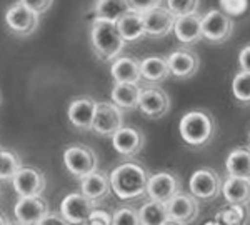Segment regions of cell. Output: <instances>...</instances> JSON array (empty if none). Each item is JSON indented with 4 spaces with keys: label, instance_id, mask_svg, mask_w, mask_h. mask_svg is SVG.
I'll list each match as a JSON object with an SVG mask.
<instances>
[{
    "label": "cell",
    "instance_id": "1",
    "mask_svg": "<svg viewBox=\"0 0 250 225\" xmlns=\"http://www.w3.org/2000/svg\"><path fill=\"white\" fill-rule=\"evenodd\" d=\"M147 168L140 165L139 162H124L117 165L110 174L112 192L120 200H139L147 195L148 185Z\"/></svg>",
    "mask_w": 250,
    "mask_h": 225
},
{
    "label": "cell",
    "instance_id": "2",
    "mask_svg": "<svg viewBox=\"0 0 250 225\" xmlns=\"http://www.w3.org/2000/svg\"><path fill=\"white\" fill-rule=\"evenodd\" d=\"M179 134L187 147L204 148L215 139L217 122L210 112L195 108V110L185 112L180 117Z\"/></svg>",
    "mask_w": 250,
    "mask_h": 225
},
{
    "label": "cell",
    "instance_id": "3",
    "mask_svg": "<svg viewBox=\"0 0 250 225\" xmlns=\"http://www.w3.org/2000/svg\"><path fill=\"white\" fill-rule=\"evenodd\" d=\"M90 45L97 59L102 62H112L122 55L127 42L120 35L117 22L94 17L90 27Z\"/></svg>",
    "mask_w": 250,
    "mask_h": 225
},
{
    "label": "cell",
    "instance_id": "4",
    "mask_svg": "<svg viewBox=\"0 0 250 225\" xmlns=\"http://www.w3.org/2000/svg\"><path fill=\"white\" fill-rule=\"evenodd\" d=\"M63 167L67 168L68 174H72L75 179H83L88 174L97 170L99 167V157L92 147L85 143H70L62 155Z\"/></svg>",
    "mask_w": 250,
    "mask_h": 225
},
{
    "label": "cell",
    "instance_id": "5",
    "mask_svg": "<svg viewBox=\"0 0 250 225\" xmlns=\"http://www.w3.org/2000/svg\"><path fill=\"white\" fill-rule=\"evenodd\" d=\"M233 17L225 14L222 9H212L202 17L204 40L213 45L225 43L233 34Z\"/></svg>",
    "mask_w": 250,
    "mask_h": 225
},
{
    "label": "cell",
    "instance_id": "6",
    "mask_svg": "<svg viewBox=\"0 0 250 225\" xmlns=\"http://www.w3.org/2000/svg\"><path fill=\"white\" fill-rule=\"evenodd\" d=\"M224 180L210 167H202L195 170L188 179V190L202 202H212L222 194Z\"/></svg>",
    "mask_w": 250,
    "mask_h": 225
},
{
    "label": "cell",
    "instance_id": "7",
    "mask_svg": "<svg viewBox=\"0 0 250 225\" xmlns=\"http://www.w3.org/2000/svg\"><path fill=\"white\" fill-rule=\"evenodd\" d=\"M39 15L37 12L19 2L12 3L5 12V25L12 34L17 37H29L39 27Z\"/></svg>",
    "mask_w": 250,
    "mask_h": 225
},
{
    "label": "cell",
    "instance_id": "8",
    "mask_svg": "<svg viewBox=\"0 0 250 225\" xmlns=\"http://www.w3.org/2000/svg\"><path fill=\"white\" fill-rule=\"evenodd\" d=\"M124 125V110L114 100L110 102H97V110L92 132L100 137H112Z\"/></svg>",
    "mask_w": 250,
    "mask_h": 225
},
{
    "label": "cell",
    "instance_id": "9",
    "mask_svg": "<svg viewBox=\"0 0 250 225\" xmlns=\"http://www.w3.org/2000/svg\"><path fill=\"white\" fill-rule=\"evenodd\" d=\"M95 210V202L82 192H74L63 197L60 202V214L68 224H88V219Z\"/></svg>",
    "mask_w": 250,
    "mask_h": 225
},
{
    "label": "cell",
    "instance_id": "10",
    "mask_svg": "<svg viewBox=\"0 0 250 225\" xmlns=\"http://www.w3.org/2000/svg\"><path fill=\"white\" fill-rule=\"evenodd\" d=\"M170 95L159 85H148L142 90V97L139 102V110L147 119L159 120L170 110Z\"/></svg>",
    "mask_w": 250,
    "mask_h": 225
},
{
    "label": "cell",
    "instance_id": "11",
    "mask_svg": "<svg viewBox=\"0 0 250 225\" xmlns=\"http://www.w3.org/2000/svg\"><path fill=\"white\" fill-rule=\"evenodd\" d=\"M172 224H192L199 219V199L192 192H179L167 202Z\"/></svg>",
    "mask_w": 250,
    "mask_h": 225
},
{
    "label": "cell",
    "instance_id": "12",
    "mask_svg": "<svg viewBox=\"0 0 250 225\" xmlns=\"http://www.w3.org/2000/svg\"><path fill=\"white\" fill-rule=\"evenodd\" d=\"M10 182L12 188L19 197L42 195L47 187L45 175L37 167H22Z\"/></svg>",
    "mask_w": 250,
    "mask_h": 225
},
{
    "label": "cell",
    "instance_id": "13",
    "mask_svg": "<svg viewBox=\"0 0 250 225\" xmlns=\"http://www.w3.org/2000/svg\"><path fill=\"white\" fill-rule=\"evenodd\" d=\"M48 214V202L42 195L20 197L14 205V217L19 224H42Z\"/></svg>",
    "mask_w": 250,
    "mask_h": 225
},
{
    "label": "cell",
    "instance_id": "14",
    "mask_svg": "<svg viewBox=\"0 0 250 225\" xmlns=\"http://www.w3.org/2000/svg\"><path fill=\"white\" fill-rule=\"evenodd\" d=\"M168 67H170L172 77L185 80L190 79L199 72L200 69V57L197 52L190 50V47H179L177 50H173L167 57Z\"/></svg>",
    "mask_w": 250,
    "mask_h": 225
},
{
    "label": "cell",
    "instance_id": "15",
    "mask_svg": "<svg viewBox=\"0 0 250 225\" xmlns=\"http://www.w3.org/2000/svg\"><path fill=\"white\" fill-rule=\"evenodd\" d=\"M112 147L122 157H137L145 145V135L140 128L122 125L110 137Z\"/></svg>",
    "mask_w": 250,
    "mask_h": 225
},
{
    "label": "cell",
    "instance_id": "16",
    "mask_svg": "<svg viewBox=\"0 0 250 225\" xmlns=\"http://www.w3.org/2000/svg\"><path fill=\"white\" fill-rule=\"evenodd\" d=\"M179 192H182V185H180L179 177L173 174V172L168 170L157 172V174H152L150 179H148L147 195L150 199L167 204Z\"/></svg>",
    "mask_w": 250,
    "mask_h": 225
},
{
    "label": "cell",
    "instance_id": "17",
    "mask_svg": "<svg viewBox=\"0 0 250 225\" xmlns=\"http://www.w3.org/2000/svg\"><path fill=\"white\" fill-rule=\"evenodd\" d=\"M177 17L167 9V5L155 7L144 14L145 22V34L150 39H164L170 32H173Z\"/></svg>",
    "mask_w": 250,
    "mask_h": 225
},
{
    "label": "cell",
    "instance_id": "18",
    "mask_svg": "<svg viewBox=\"0 0 250 225\" xmlns=\"http://www.w3.org/2000/svg\"><path fill=\"white\" fill-rule=\"evenodd\" d=\"M95 110H97V102L92 97H88V95H82V97L74 99L67 108L68 122L80 132L92 130Z\"/></svg>",
    "mask_w": 250,
    "mask_h": 225
},
{
    "label": "cell",
    "instance_id": "19",
    "mask_svg": "<svg viewBox=\"0 0 250 225\" xmlns=\"http://www.w3.org/2000/svg\"><path fill=\"white\" fill-rule=\"evenodd\" d=\"M173 34H175V37L180 43L188 45V47L195 45L200 40H204L202 17L199 15V12L177 17L175 27H173Z\"/></svg>",
    "mask_w": 250,
    "mask_h": 225
},
{
    "label": "cell",
    "instance_id": "20",
    "mask_svg": "<svg viewBox=\"0 0 250 225\" xmlns=\"http://www.w3.org/2000/svg\"><path fill=\"white\" fill-rule=\"evenodd\" d=\"M110 75L114 82L139 83L142 80L140 60H137L132 55H119L110 62Z\"/></svg>",
    "mask_w": 250,
    "mask_h": 225
},
{
    "label": "cell",
    "instance_id": "21",
    "mask_svg": "<svg viewBox=\"0 0 250 225\" xmlns=\"http://www.w3.org/2000/svg\"><path fill=\"white\" fill-rule=\"evenodd\" d=\"M144 87L132 82H114L110 90V100L122 108L124 112H130L139 108L140 97H142Z\"/></svg>",
    "mask_w": 250,
    "mask_h": 225
},
{
    "label": "cell",
    "instance_id": "22",
    "mask_svg": "<svg viewBox=\"0 0 250 225\" xmlns=\"http://www.w3.org/2000/svg\"><path fill=\"white\" fill-rule=\"evenodd\" d=\"M80 192L85 194L94 202H100L112 192V180L105 172L95 170L80 179Z\"/></svg>",
    "mask_w": 250,
    "mask_h": 225
},
{
    "label": "cell",
    "instance_id": "23",
    "mask_svg": "<svg viewBox=\"0 0 250 225\" xmlns=\"http://www.w3.org/2000/svg\"><path fill=\"white\" fill-rule=\"evenodd\" d=\"M140 69H142V80L148 85H159L172 77L168 60L160 55H150L140 60Z\"/></svg>",
    "mask_w": 250,
    "mask_h": 225
},
{
    "label": "cell",
    "instance_id": "24",
    "mask_svg": "<svg viewBox=\"0 0 250 225\" xmlns=\"http://www.w3.org/2000/svg\"><path fill=\"white\" fill-rule=\"evenodd\" d=\"M117 27L122 35V39L127 43H135L140 42L144 37H147L145 34V22H144V14L135 10L127 12L117 20Z\"/></svg>",
    "mask_w": 250,
    "mask_h": 225
},
{
    "label": "cell",
    "instance_id": "25",
    "mask_svg": "<svg viewBox=\"0 0 250 225\" xmlns=\"http://www.w3.org/2000/svg\"><path fill=\"white\" fill-rule=\"evenodd\" d=\"M222 195L229 204H250V179L227 175L222 184Z\"/></svg>",
    "mask_w": 250,
    "mask_h": 225
},
{
    "label": "cell",
    "instance_id": "26",
    "mask_svg": "<svg viewBox=\"0 0 250 225\" xmlns=\"http://www.w3.org/2000/svg\"><path fill=\"white\" fill-rule=\"evenodd\" d=\"M227 175L250 179V147H237L225 159Z\"/></svg>",
    "mask_w": 250,
    "mask_h": 225
},
{
    "label": "cell",
    "instance_id": "27",
    "mask_svg": "<svg viewBox=\"0 0 250 225\" xmlns=\"http://www.w3.org/2000/svg\"><path fill=\"white\" fill-rule=\"evenodd\" d=\"M140 210V224L142 225H162V224H172L168 207L165 202L150 199L145 202Z\"/></svg>",
    "mask_w": 250,
    "mask_h": 225
},
{
    "label": "cell",
    "instance_id": "28",
    "mask_svg": "<svg viewBox=\"0 0 250 225\" xmlns=\"http://www.w3.org/2000/svg\"><path fill=\"white\" fill-rule=\"evenodd\" d=\"M215 224H230V225H239V224H249L250 222V207L249 204H229L225 207H222L219 212L213 217ZM208 222V224H213Z\"/></svg>",
    "mask_w": 250,
    "mask_h": 225
},
{
    "label": "cell",
    "instance_id": "29",
    "mask_svg": "<svg viewBox=\"0 0 250 225\" xmlns=\"http://www.w3.org/2000/svg\"><path fill=\"white\" fill-rule=\"evenodd\" d=\"M128 0H95L92 14L97 19H107L117 22L122 15L130 12Z\"/></svg>",
    "mask_w": 250,
    "mask_h": 225
},
{
    "label": "cell",
    "instance_id": "30",
    "mask_svg": "<svg viewBox=\"0 0 250 225\" xmlns=\"http://www.w3.org/2000/svg\"><path fill=\"white\" fill-rule=\"evenodd\" d=\"M22 167V159L19 157V154L9 150V148L0 150V179H2V182H10Z\"/></svg>",
    "mask_w": 250,
    "mask_h": 225
},
{
    "label": "cell",
    "instance_id": "31",
    "mask_svg": "<svg viewBox=\"0 0 250 225\" xmlns=\"http://www.w3.org/2000/svg\"><path fill=\"white\" fill-rule=\"evenodd\" d=\"M232 95L242 105H250V72L240 70L233 75Z\"/></svg>",
    "mask_w": 250,
    "mask_h": 225
},
{
    "label": "cell",
    "instance_id": "32",
    "mask_svg": "<svg viewBox=\"0 0 250 225\" xmlns=\"http://www.w3.org/2000/svg\"><path fill=\"white\" fill-rule=\"evenodd\" d=\"M199 0H165L167 9L172 12L175 17H182V15L193 14L199 9Z\"/></svg>",
    "mask_w": 250,
    "mask_h": 225
},
{
    "label": "cell",
    "instance_id": "33",
    "mask_svg": "<svg viewBox=\"0 0 250 225\" xmlns=\"http://www.w3.org/2000/svg\"><path fill=\"white\" fill-rule=\"evenodd\" d=\"M114 224L115 225H122V224H140V210L130 207V205H124L119 207L114 214Z\"/></svg>",
    "mask_w": 250,
    "mask_h": 225
},
{
    "label": "cell",
    "instance_id": "34",
    "mask_svg": "<svg viewBox=\"0 0 250 225\" xmlns=\"http://www.w3.org/2000/svg\"><path fill=\"white\" fill-rule=\"evenodd\" d=\"M219 7L230 17H240L249 9V0H219Z\"/></svg>",
    "mask_w": 250,
    "mask_h": 225
},
{
    "label": "cell",
    "instance_id": "35",
    "mask_svg": "<svg viewBox=\"0 0 250 225\" xmlns=\"http://www.w3.org/2000/svg\"><path fill=\"white\" fill-rule=\"evenodd\" d=\"M128 5H130L132 10L140 12V14H145V12L162 5V0H128Z\"/></svg>",
    "mask_w": 250,
    "mask_h": 225
},
{
    "label": "cell",
    "instance_id": "36",
    "mask_svg": "<svg viewBox=\"0 0 250 225\" xmlns=\"http://www.w3.org/2000/svg\"><path fill=\"white\" fill-rule=\"evenodd\" d=\"M20 2L25 3L29 9L37 12V14H45L54 5V0H20Z\"/></svg>",
    "mask_w": 250,
    "mask_h": 225
},
{
    "label": "cell",
    "instance_id": "37",
    "mask_svg": "<svg viewBox=\"0 0 250 225\" xmlns=\"http://www.w3.org/2000/svg\"><path fill=\"white\" fill-rule=\"evenodd\" d=\"M88 224L92 225H107V224H114V215H110L105 210H94V214L88 219Z\"/></svg>",
    "mask_w": 250,
    "mask_h": 225
},
{
    "label": "cell",
    "instance_id": "38",
    "mask_svg": "<svg viewBox=\"0 0 250 225\" xmlns=\"http://www.w3.org/2000/svg\"><path fill=\"white\" fill-rule=\"evenodd\" d=\"M239 65L240 70L250 72V43L244 45L239 52Z\"/></svg>",
    "mask_w": 250,
    "mask_h": 225
},
{
    "label": "cell",
    "instance_id": "39",
    "mask_svg": "<svg viewBox=\"0 0 250 225\" xmlns=\"http://www.w3.org/2000/svg\"><path fill=\"white\" fill-rule=\"evenodd\" d=\"M42 224H68L65 220V217H63L62 214L60 215H55V214H48L45 219H43Z\"/></svg>",
    "mask_w": 250,
    "mask_h": 225
},
{
    "label": "cell",
    "instance_id": "40",
    "mask_svg": "<svg viewBox=\"0 0 250 225\" xmlns=\"http://www.w3.org/2000/svg\"><path fill=\"white\" fill-rule=\"evenodd\" d=\"M247 142H249V147H250V130H249V135H247Z\"/></svg>",
    "mask_w": 250,
    "mask_h": 225
}]
</instances>
